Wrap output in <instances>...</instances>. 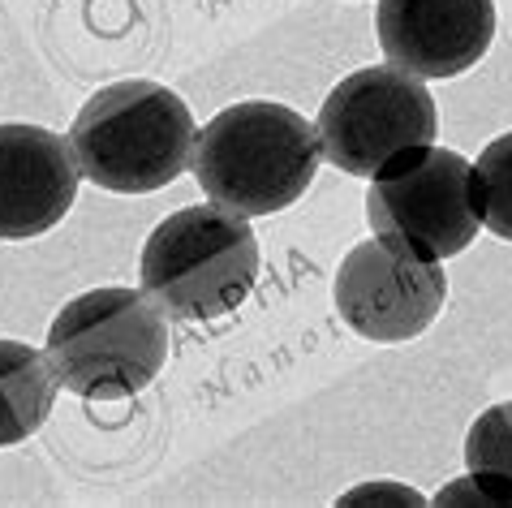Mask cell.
<instances>
[{"mask_svg": "<svg viewBox=\"0 0 512 508\" xmlns=\"http://www.w3.org/2000/svg\"><path fill=\"white\" fill-rule=\"evenodd\" d=\"M465 470V478L435 491V504H512V401L474 418L465 435Z\"/></svg>", "mask_w": 512, "mask_h": 508, "instance_id": "10", "label": "cell"}, {"mask_svg": "<svg viewBox=\"0 0 512 508\" xmlns=\"http://www.w3.org/2000/svg\"><path fill=\"white\" fill-rule=\"evenodd\" d=\"M362 496H401L405 504H422V496H418V491H409V487H358V491H349V496H345V504H358Z\"/></svg>", "mask_w": 512, "mask_h": 508, "instance_id": "13", "label": "cell"}, {"mask_svg": "<svg viewBox=\"0 0 512 508\" xmlns=\"http://www.w3.org/2000/svg\"><path fill=\"white\" fill-rule=\"evenodd\" d=\"M138 276L168 319H224L259 285V237L246 216L220 203L181 207L151 229Z\"/></svg>", "mask_w": 512, "mask_h": 508, "instance_id": "3", "label": "cell"}, {"mask_svg": "<svg viewBox=\"0 0 512 508\" xmlns=\"http://www.w3.org/2000/svg\"><path fill=\"white\" fill-rule=\"evenodd\" d=\"M319 164V130L297 108L272 100H246L216 112L190 155L207 199L246 220L293 207L310 190Z\"/></svg>", "mask_w": 512, "mask_h": 508, "instance_id": "1", "label": "cell"}, {"mask_svg": "<svg viewBox=\"0 0 512 508\" xmlns=\"http://www.w3.org/2000/svg\"><path fill=\"white\" fill-rule=\"evenodd\" d=\"M474 194L482 224L495 237L512 242V134H500L482 147L474 164Z\"/></svg>", "mask_w": 512, "mask_h": 508, "instance_id": "12", "label": "cell"}, {"mask_svg": "<svg viewBox=\"0 0 512 508\" xmlns=\"http://www.w3.org/2000/svg\"><path fill=\"white\" fill-rule=\"evenodd\" d=\"M194 117L177 91L147 78H125L95 91L69 125V147L82 177L108 194L164 190L190 168Z\"/></svg>", "mask_w": 512, "mask_h": 508, "instance_id": "2", "label": "cell"}, {"mask_svg": "<svg viewBox=\"0 0 512 508\" xmlns=\"http://www.w3.org/2000/svg\"><path fill=\"white\" fill-rule=\"evenodd\" d=\"M366 220L396 250L444 263L482 229L474 164L452 147H409L371 177Z\"/></svg>", "mask_w": 512, "mask_h": 508, "instance_id": "5", "label": "cell"}, {"mask_svg": "<svg viewBox=\"0 0 512 508\" xmlns=\"http://www.w3.org/2000/svg\"><path fill=\"white\" fill-rule=\"evenodd\" d=\"M44 354L82 401L138 397L168 362V315L142 289H91L56 310Z\"/></svg>", "mask_w": 512, "mask_h": 508, "instance_id": "4", "label": "cell"}, {"mask_svg": "<svg viewBox=\"0 0 512 508\" xmlns=\"http://www.w3.org/2000/svg\"><path fill=\"white\" fill-rule=\"evenodd\" d=\"M375 35L388 65L405 74L457 78L491 52L495 0H379Z\"/></svg>", "mask_w": 512, "mask_h": 508, "instance_id": "8", "label": "cell"}, {"mask_svg": "<svg viewBox=\"0 0 512 508\" xmlns=\"http://www.w3.org/2000/svg\"><path fill=\"white\" fill-rule=\"evenodd\" d=\"M448 298L444 263L396 250L383 237L358 242L336 272V315L375 345H401L439 319Z\"/></svg>", "mask_w": 512, "mask_h": 508, "instance_id": "7", "label": "cell"}, {"mask_svg": "<svg viewBox=\"0 0 512 508\" xmlns=\"http://www.w3.org/2000/svg\"><path fill=\"white\" fill-rule=\"evenodd\" d=\"M315 130L327 164L349 177H375L392 155L435 143L439 112L422 78L396 65H366L327 91Z\"/></svg>", "mask_w": 512, "mask_h": 508, "instance_id": "6", "label": "cell"}, {"mask_svg": "<svg viewBox=\"0 0 512 508\" xmlns=\"http://www.w3.org/2000/svg\"><path fill=\"white\" fill-rule=\"evenodd\" d=\"M56 379L44 349L0 341V448H13L44 427L56 405Z\"/></svg>", "mask_w": 512, "mask_h": 508, "instance_id": "11", "label": "cell"}, {"mask_svg": "<svg viewBox=\"0 0 512 508\" xmlns=\"http://www.w3.org/2000/svg\"><path fill=\"white\" fill-rule=\"evenodd\" d=\"M74 147L44 125H0V242L52 233L78 199Z\"/></svg>", "mask_w": 512, "mask_h": 508, "instance_id": "9", "label": "cell"}]
</instances>
